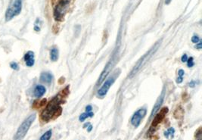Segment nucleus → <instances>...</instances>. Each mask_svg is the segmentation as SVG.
<instances>
[{"label": "nucleus", "mask_w": 202, "mask_h": 140, "mask_svg": "<svg viewBox=\"0 0 202 140\" xmlns=\"http://www.w3.org/2000/svg\"><path fill=\"white\" fill-rule=\"evenodd\" d=\"M67 95H69V86L66 87L48 102L40 115V119L43 122H48L52 119L59 117L62 112L61 104L63 103Z\"/></svg>", "instance_id": "f257e3e1"}, {"label": "nucleus", "mask_w": 202, "mask_h": 140, "mask_svg": "<svg viewBox=\"0 0 202 140\" xmlns=\"http://www.w3.org/2000/svg\"><path fill=\"white\" fill-rule=\"evenodd\" d=\"M53 17L56 21L61 22L68 12L71 0H52Z\"/></svg>", "instance_id": "f03ea898"}, {"label": "nucleus", "mask_w": 202, "mask_h": 140, "mask_svg": "<svg viewBox=\"0 0 202 140\" xmlns=\"http://www.w3.org/2000/svg\"><path fill=\"white\" fill-rule=\"evenodd\" d=\"M37 115L36 114H33L30 115L27 119L23 120V123L20 124L19 128L18 129L17 132L15 135L14 136V140H23V138L27 135V132H28L29 129L31 127L32 123H34L35 120Z\"/></svg>", "instance_id": "7ed1b4c3"}, {"label": "nucleus", "mask_w": 202, "mask_h": 140, "mask_svg": "<svg viewBox=\"0 0 202 140\" xmlns=\"http://www.w3.org/2000/svg\"><path fill=\"white\" fill-rule=\"evenodd\" d=\"M22 3L23 0H10L5 12V21H9L15 16L20 15L22 10Z\"/></svg>", "instance_id": "20e7f679"}, {"label": "nucleus", "mask_w": 202, "mask_h": 140, "mask_svg": "<svg viewBox=\"0 0 202 140\" xmlns=\"http://www.w3.org/2000/svg\"><path fill=\"white\" fill-rule=\"evenodd\" d=\"M117 77V73H114V74H113L112 76H111V77H109L107 80H105V81L104 82L103 85L101 86V88L99 89L98 90V92H97L98 95L100 97L105 96V95L108 93L109 89H110V87L111 86L112 84H114Z\"/></svg>", "instance_id": "39448f33"}, {"label": "nucleus", "mask_w": 202, "mask_h": 140, "mask_svg": "<svg viewBox=\"0 0 202 140\" xmlns=\"http://www.w3.org/2000/svg\"><path fill=\"white\" fill-rule=\"evenodd\" d=\"M156 49H157V47H154V48H152V49H151L149 52H148L147 53L145 54V55H144L143 57H142L140 59V60L139 61V62H137L136 63V65H135V66L134 67V68L132 69V72H131V73H130V76H131V77H132V76H134L135 74V73H137V72L139 71V70L141 69V67L143 66L144 65H145L146 62H147V61L149 60V58H150L151 56L152 55V54L154 53V52L156 51Z\"/></svg>", "instance_id": "423d86ee"}, {"label": "nucleus", "mask_w": 202, "mask_h": 140, "mask_svg": "<svg viewBox=\"0 0 202 140\" xmlns=\"http://www.w3.org/2000/svg\"><path fill=\"white\" fill-rule=\"evenodd\" d=\"M147 113V111L145 108H141L135 112L133 116L131 119V123L132 125L135 127H138L140 125V123L142 121V118H144Z\"/></svg>", "instance_id": "0eeeda50"}, {"label": "nucleus", "mask_w": 202, "mask_h": 140, "mask_svg": "<svg viewBox=\"0 0 202 140\" xmlns=\"http://www.w3.org/2000/svg\"><path fill=\"white\" fill-rule=\"evenodd\" d=\"M168 111H169L168 108H167V107H164V108H163L161 109L160 111L157 112V114L155 115L154 120H153V121H152V127H151L154 129L157 125H158L159 123H161L162 120L164 119V117H165L166 114H167Z\"/></svg>", "instance_id": "6e6552de"}, {"label": "nucleus", "mask_w": 202, "mask_h": 140, "mask_svg": "<svg viewBox=\"0 0 202 140\" xmlns=\"http://www.w3.org/2000/svg\"><path fill=\"white\" fill-rule=\"evenodd\" d=\"M164 94H165V92H164V90L162 93H161V95H160V97H159V98H157V102H156L155 105H154V108H153V109H152V114H151L150 118H152V117H154V115H155L156 114H157V112H158V111H159V109H160V106L162 105L163 102H164Z\"/></svg>", "instance_id": "1a4fd4ad"}, {"label": "nucleus", "mask_w": 202, "mask_h": 140, "mask_svg": "<svg viewBox=\"0 0 202 140\" xmlns=\"http://www.w3.org/2000/svg\"><path fill=\"white\" fill-rule=\"evenodd\" d=\"M23 59L25 61L26 65L27 67H32L34 66L35 63V59H34V53L32 51H29L23 56Z\"/></svg>", "instance_id": "9d476101"}, {"label": "nucleus", "mask_w": 202, "mask_h": 140, "mask_svg": "<svg viewBox=\"0 0 202 140\" xmlns=\"http://www.w3.org/2000/svg\"><path fill=\"white\" fill-rule=\"evenodd\" d=\"M53 80V76L49 72H42L40 75V81L46 84H50Z\"/></svg>", "instance_id": "9b49d317"}, {"label": "nucleus", "mask_w": 202, "mask_h": 140, "mask_svg": "<svg viewBox=\"0 0 202 140\" xmlns=\"http://www.w3.org/2000/svg\"><path fill=\"white\" fill-rule=\"evenodd\" d=\"M45 92H46V89H45V87L44 86L37 85L35 87V89H34V95L37 98H40V97H42L45 93Z\"/></svg>", "instance_id": "f8f14e48"}, {"label": "nucleus", "mask_w": 202, "mask_h": 140, "mask_svg": "<svg viewBox=\"0 0 202 140\" xmlns=\"http://www.w3.org/2000/svg\"><path fill=\"white\" fill-rule=\"evenodd\" d=\"M50 59L52 62H56L59 59V49L53 47L50 51Z\"/></svg>", "instance_id": "ddd939ff"}, {"label": "nucleus", "mask_w": 202, "mask_h": 140, "mask_svg": "<svg viewBox=\"0 0 202 140\" xmlns=\"http://www.w3.org/2000/svg\"><path fill=\"white\" fill-rule=\"evenodd\" d=\"M93 115H94L93 112H92V111L86 112V113H83V114H82L80 115V117H79V120H80V122H83V121H84L86 119L88 118V117H93Z\"/></svg>", "instance_id": "4468645a"}, {"label": "nucleus", "mask_w": 202, "mask_h": 140, "mask_svg": "<svg viewBox=\"0 0 202 140\" xmlns=\"http://www.w3.org/2000/svg\"><path fill=\"white\" fill-rule=\"evenodd\" d=\"M52 135V130H49L48 131H46L42 136L40 137V140H50L51 137Z\"/></svg>", "instance_id": "2eb2a0df"}, {"label": "nucleus", "mask_w": 202, "mask_h": 140, "mask_svg": "<svg viewBox=\"0 0 202 140\" xmlns=\"http://www.w3.org/2000/svg\"><path fill=\"white\" fill-rule=\"evenodd\" d=\"M174 133H175V130H174V128H173V127H171V128H169L167 131L164 132V136H165L166 138H168L169 136H171V138H173Z\"/></svg>", "instance_id": "dca6fc26"}, {"label": "nucleus", "mask_w": 202, "mask_h": 140, "mask_svg": "<svg viewBox=\"0 0 202 140\" xmlns=\"http://www.w3.org/2000/svg\"><path fill=\"white\" fill-rule=\"evenodd\" d=\"M187 65L189 67H192L195 65V62H194V59L192 57H190V58H188L187 60Z\"/></svg>", "instance_id": "f3484780"}, {"label": "nucleus", "mask_w": 202, "mask_h": 140, "mask_svg": "<svg viewBox=\"0 0 202 140\" xmlns=\"http://www.w3.org/2000/svg\"><path fill=\"white\" fill-rule=\"evenodd\" d=\"M10 67L12 69H13V70H17L19 69V67H18V65L16 62H11L10 63Z\"/></svg>", "instance_id": "a211bd4d"}, {"label": "nucleus", "mask_w": 202, "mask_h": 140, "mask_svg": "<svg viewBox=\"0 0 202 140\" xmlns=\"http://www.w3.org/2000/svg\"><path fill=\"white\" fill-rule=\"evenodd\" d=\"M200 40L201 39L199 38V37L198 35H194L192 37V42L194 43H198Z\"/></svg>", "instance_id": "6ab92c4d"}, {"label": "nucleus", "mask_w": 202, "mask_h": 140, "mask_svg": "<svg viewBox=\"0 0 202 140\" xmlns=\"http://www.w3.org/2000/svg\"><path fill=\"white\" fill-rule=\"evenodd\" d=\"M187 60H188V56H187V55L186 54H184L182 56V58H181V61H182V62H187Z\"/></svg>", "instance_id": "aec40b11"}, {"label": "nucleus", "mask_w": 202, "mask_h": 140, "mask_svg": "<svg viewBox=\"0 0 202 140\" xmlns=\"http://www.w3.org/2000/svg\"><path fill=\"white\" fill-rule=\"evenodd\" d=\"M195 48H197V49H201L202 48V43H201V40H200L198 43H196L195 45Z\"/></svg>", "instance_id": "412c9836"}, {"label": "nucleus", "mask_w": 202, "mask_h": 140, "mask_svg": "<svg viewBox=\"0 0 202 140\" xmlns=\"http://www.w3.org/2000/svg\"><path fill=\"white\" fill-rule=\"evenodd\" d=\"M182 80H183V77H178L176 79V83L177 84H181L182 82Z\"/></svg>", "instance_id": "4be33fe9"}, {"label": "nucleus", "mask_w": 202, "mask_h": 140, "mask_svg": "<svg viewBox=\"0 0 202 140\" xmlns=\"http://www.w3.org/2000/svg\"><path fill=\"white\" fill-rule=\"evenodd\" d=\"M92 107L91 106V105H87V106L86 107V112L92 111Z\"/></svg>", "instance_id": "5701e85b"}, {"label": "nucleus", "mask_w": 202, "mask_h": 140, "mask_svg": "<svg viewBox=\"0 0 202 140\" xmlns=\"http://www.w3.org/2000/svg\"><path fill=\"white\" fill-rule=\"evenodd\" d=\"M178 73H179V77H183L184 74H185V71H184L183 70H182V69H181V70H179Z\"/></svg>", "instance_id": "b1692460"}, {"label": "nucleus", "mask_w": 202, "mask_h": 140, "mask_svg": "<svg viewBox=\"0 0 202 140\" xmlns=\"http://www.w3.org/2000/svg\"><path fill=\"white\" fill-rule=\"evenodd\" d=\"M195 84H196V82L195 81H191L190 83H189V86L190 87H192V88H193V87H195Z\"/></svg>", "instance_id": "393cba45"}, {"label": "nucleus", "mask_w": 202, "mask_h": 140, "mask_svg": "<svg viewBox=\"0 0 202 140\" xmlns=\"http://www.w3.org/2000/svg\"><path fill=\"white\" fill-rule=\"evenodd\" d=\"M92 130V126L91 125V124H89V125L87 127V131L88 132H91V130Z\"/></svg>", "instance_id": "a878e982"}, {"label": "nucleus", "mask_w": 202, "mask_h": 140, "mask_svg": "<svg viewBox=\"0 0 202 140\" xmlns=\"http://www.w3.org/2000/svg\"><path fill=\"white\" fill-rule=\"evenodd\" d=\"M171 1H172V0H165V4L166 5H169V4L171 3Z\"/></svg>", "instance_id": "bb28decb"}, {"label": "nucleus", "mask_w": 202, "mask_h": 140, "mask_svg": "<svg viewBox=\"0 0 202 140\" xmlns=\"http://www.w3.org/2000/svg\"><path fill=\"white\" fill-rule=\"evenodd\" d=\"M89 124H90V123H85V124H84V126H83V127H84V128H85V127H88L89 125Z\"/></svg>", "instance_id": "cd10ccee"}]
</instances>
